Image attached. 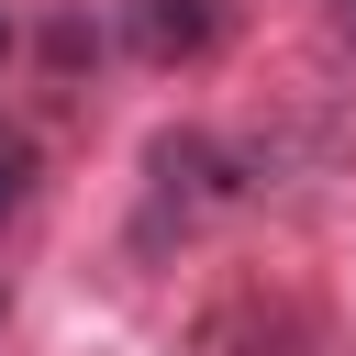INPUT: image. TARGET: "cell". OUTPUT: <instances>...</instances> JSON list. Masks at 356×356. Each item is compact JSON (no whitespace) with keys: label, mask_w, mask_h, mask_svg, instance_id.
<instances>
[{"label":"cell","mask_w":356,"mask_h":356,"mask_svg":"<svg viewBox=\"0 0 356 356\" xmlns=\"http://www.w3.org/2000/svg\"><path fill=\"white\" fill-rule=\"evenodd\" d=\"M222 200H234V156H222L211 134H156V145H145V245L200 234Z\"/></svg>","instance_id":"obj_1"},{"label":"cell","mask_w":356,"mask_h":356,"mask_svg":"<svg viewBox=\"0 0 356 356\" xmlns=\"http://www.w3.org/2000/svg\"><path fill=\"white\" fill-rule=\"evenodd\" d=\"M222 0H122V44L145 56V67H200L211 44H222Z\"/></svg>","instance_id":"obj_2"},{"label":"cell","mask_w":356,"mask_h":356,"mask_svg":"<svg viewBox=\"0 0 356 356\" xmlns=\"http://www.w3.org/2000/svg\"><path fill=\"white\" fill-rule=\"evenodd\" d=\"M33 189H44V145L0 111V222H22V211H33Z\"/></svg>","instance_id":"obj_3"},{"label":"cell","mask_w":356,"mask_h":356,"mask_svg":"<svg viewBox=\"0 0 356 356\" xmlns=\"http://www.w3.org/2000/svg\"><path fill=\"white\" fill-rule=\"evenodd\" d=\"M323 33H334V44L356 56V0H323Z\"/></svg>","instance_id":"obj_4"},{"label":"cell","mask_w":356,"mask_h":356,"mask_svg":"<svg viewBox=\"0 0 356 356\" xmlns=\"http://www.w3.org/2000/svg\"><path fill=\"white\" fill-rule=\"evenodd\" d=\"M0 67H11V11H0Z\"/></svg>","instance_id":"obj_5"}]
</instances>
